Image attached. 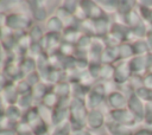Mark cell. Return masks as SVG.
Masks as SVG:
<instances>
[{
  "label": "cell",
  "mask_w": 152,
  "mask_h": 135,
  "mask_svg": "<svg viewBox=\"0 0 152 135\" xmlns=\"http://www.w3.org/2000/svg\"><path fill=\"white\" fill-rule=\"evenodd\" d=\"M144 120L148 126H152V102H146L145 103Z\"/></svg>",
  "instance_id": "obj_2"
},
{
  "label": "cell",
  "mask_w": 152,
  "mask_h": 135,
  "mask_svg": "<svg viewBox=\"0 0 152 135\" xmlns=\"http://www.w3.org/2000/svg\"><path fill=\"white\" fill-rule=\"evenodd\" d=\"M140 14L142 19L152 27V6H140Z\"/></svg>",
  "instance_id": "obj_1"
},
{
  "label": "cell",
  "mask_w": 152,
  "mask_h": 135,
  "mask_svg": "<svg viewBox=\"0 0 152 135\" xmlns=\"http://www.w3.org/2000/svg\"><path fill=\"white\" fill-rule=\"evenodd\" d=\"M145 41H146V44H147V46H148L150 52L152 53V28L147 31L146 37H145Z\"/></svg>",
  "instance_id": "obj_4"
},
{
  "label": "cell",
  "mask_w": 152,
  "mask_h": 135,
  "mask_svg": "<svg viewBox=\"0 0 152 135\" xmlns=\"http://www.w3.org/2000/svg\"><path fill=\"white\" fill-rule=\"evenodd\" d=\"M142 86H145L146 89L152 91V71L147 72L144 77H142Z\"/></svg>",
  "instance_id": "obj_3"
},
{
  "label": "cell",
  "mask_w": 152,
  "mask_h": 135,
  "mask_svg": "<svg viewBox=\"0 0 152 135\" xmlns=\"http://www.w3.org/2000/svg\"><path fill=\"white\" fill-rule=\"evenodd\" d=\"M134 135H152V129L151 128H142L138 130Z\"/></svg>",
  "instance_id": "obj_5"
}]
</instances>
